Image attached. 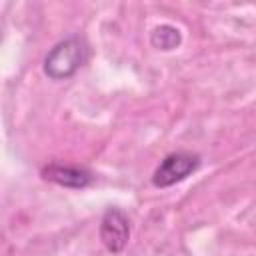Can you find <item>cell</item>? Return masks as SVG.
<instances>
[{
  "mask_svg": "<svg viewBox=\"0 0 256 256\" xmlns=\"http://www.w3.org/2000/svg\"><path fill=\"white\" fill-rule=\"evenodd\" d=\"M86 60V44L78 38H66L58 42L44 60V72L52 80L70 78Z\"/></svg>",
  "mask_w": 256,
  "mask_h": 256,
  "instance_id": "1",
  "label": "cell"
},
{
  "mask_svg": "<svg viewBox=\"0 0 256 256\" xmlns=\"http://www.w3.org/2000/svg\"><path fill=\"white\" fill-rule=\"evenodd\" d=\"M200 164V158L196 154H188V152H174V154H168L160 166L154 170V176H152V182L154 186L158 188H166V186H172L180 180H184L186 176H190Z\"/></svg>",
  "mask_w": 256,
  "mask_h": 256,
  "instance_id": "2",
  "label": "cell"
},
{
  "mask_svg": "<svg viewBox=\"0 0 256 256\" xmlns=\"http://www.w3.org/2000/svg\"><path fill=\"white\" fill-rule=\"evenodd\" d=\"M128 238H130L128 216L120 208H108L106 214L102 216V222H100V240H102V244L110 252L118 254V252L124 250Z\"/></svg>",
  "mask_w": 256,
  "mask_h": 256,
  "instance_id": "3",
  "label": "cell"
},
{
  "mask_svg": "<svg viewBox=\"0 0 256 256\" xmlns=\"http://www.w3.org/2000/svg\"><path fill=\"white\" fill-rule=\"evenodd\" d=\"M42 178L58 186H64V188H84L92 180L90 172L82 168H74V166H60V164L46 166L42 170Z\"/></svg>",
  "mask_w": 256,
  "mask_h": 256,
  "instance_id": "4",
  "label": "cell"
},
{
  "mask_svg": "<svg viewBox=\"0 0 256 256\" xmlns=\"http://www.w3.org/2000/svg\"><path fill=\"white\" fill-rule=\"evenodd\" d=\"M150 42L154 48L158 50H174L180 46L182 42V34L178 28L170 26V24H162V26H156L150 34Z\"/></svg>",
  "mask_w": 256,
  "mask_h": 256,
  "instance_id": "5",
  "label": "cell"
}]
</instances>
